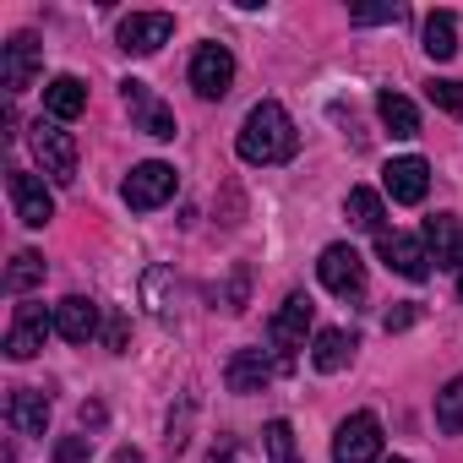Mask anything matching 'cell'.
Here are the masks:
<instances>
[{
	"instance_id": "obj_24",
	"label": "cell",
	"mask_w": 463,
	"mask_h": 463,
	"mask_svg": "<svg viewBox=\"0 0 463 463\" xmlns=\"http://www.w3.org/2000/svg\"><path fill=\"white\" fill-rule=\"evenodd\" d=\"M436 430L441 436H463V376H452L436 392Z\"/></svg>"
},
{
	"instance_id": "obj_19",
	"label": "cell",
	"mask_w": 463,
	"mask_h": 463,
	"mask_svg": "<svg viewBox=\"0 0 463 463\" xmlns=\"http://www.w3.org/2000/svg\"><path fill=\"white\" fill-rule=\"evenodd\" d=\"M44 109H50V120H77V115L88 109L82 77H55V82L44 88Z\"/></svg>"
},
{
	"instance_id": "obj_36",
	"label": "cell",
	"mask_w": 463,
	"mask_h": 463,
	"mask_svg": "<svg viewBox=\"0 0 463 463\" xmlns=\"http://www.w3.org/2000/svg\"><path fill=\"white\" fill-rule=\"evenodd\" d=\"M207 463H235V458H229V441H223V447H218V452H213Z\"/></svg>"
},
{
	"instance_id": "obj_27",
	"label": "cell",
	"mask_w": 463,
	"mask_h": 463,
	"mask_svg": "<svg viewBox=\"0 0 463 463\" xmlns=\"http://www.w3.org/2000/svg\"><path fill=\"white\" fill-rule=\"evenodd\" d=\"M425 99H430L441 115H463V82H452V77H430V82H425Z\"/></svg>"
},
{
	"instance_id": "obj_37",
	"label": "cell",
	"mask_w": 463,
	"mask_h": 463,
	"mask_svg": "<svg viewBox=\"0 0 463 463\" xmlns=\"http://www.w3.org/2000/svg\"><path fill=\"white\" fill-rule=\"evenodd\" d=\"M452 268H458V273H463V241H458V257H452Z\"/></svg>"
},
{
	"instance_id": "obj_33",
	"label": "cell",
	"mask_w": 463,
	"mask_h": 463,
	"mask_svg": "<svg viewBox=\"0 0 463 463\" xmlns=\"http://www.w3.org/2000/svg\"><path fill=\"white\" fill-rule=\"evenodd\" d=\"M126 338H131V327H126V317H109V322H104V344H109V349L120 354V349H126Z\"/></svg>"
},
{
	"instance_id": "obj_14",
	"label": "cell",
	"mask_w": 463,
	"mask_h": 463,
	"mask_svg": "<svg viewBox=\"0 0 463 463\" xmlns=\"http://www.w3.org/2000/svg\"><path fill=\"white\" fill-rule=\"evenodd\" d=\"M273 360L262 354V349H235L229 354V365H223V382H229V392H241V398H251V392H262L268 382H273Z\"/></svg>"
},
{
	"instance_id": "obj_13",
	"label": "cell",
	"mask_w": 463,
	"mask_h": 463,
	"mask_svg": "<svg viewBox=\"0 0 463 463\" xmlns=\"http://www.w3.org/2000/svg\"><path fill=\"white\" fill-rule=\"evenodd\" d=\"M120 93H126V109H131L137 131H147V137H158V142H169V137H175V115L153 99V88H147V82L126 77V82H120Z\"/></svg>"
},
{
	"instance_id": "obj_6",
	"label": "cell",
	"mask_w": 463,
	"mask_h": 463,
	"mask_svg": "<svg viewBox=\"0 0 463 463\" xmlns=\"http://www.w3.org/2000/svg\"><path fill=\"white\" fill-rule=\"evenodd\" d=\"M317 279H322V289H333L338 300H360V295H365V262H360L354 246H327L322 262H317Z\"/></svg>"
},
{
	"instance_id": "obj_12",
	"label": "cell",
	"mask_w": 463,
	"mask_h": 463,
	"mask_svg": "<svg viewBox=\"0 0 463 463\" xmlns=\"http://www.w3.org/2000/svg\"><path fill=\"white\" fill-rule=\"evenodd\" d=\"M175 33V17L169 12H131L120 23V50L126 55H158Z\"/></svg>"
},
{
	"instance_id": "obj_16",
	"label": "cell",
	"mask_w": 463,
	"mask_h": 463,
	"mask_svg": "<svg viewBox=\"0 0 463 463\" xmlns=\"http://www.w3.org/2000/svg\"><path fill=\"white\" fill-rule=\"evenodd\" d=\"M55 333H61L66 344H93V338H99V306L82 300V295H66V300L55 306Z\"/></svg>"
},
{
	"instance_id": "obj_17",
	"label": "cell",
	"mask_w": 463,
	"mask_h": 463,
	"mask_svg": "<svg viewBox=\"0 0 463 463\" xmlns=\"http://www.w3.org/2000/svg\"><path fill=\"white\" fill-rule=\"evenodd\" d=\"M6 420H12L17 436H44V425H50V398H44L39 387H12Z\"/></svg>"
},
{
	"instance_id": "obj_2",
	"label": "cell",
	"mask_w": 463,
	"mask_h": 463,
	"mask_svg": "<svg viewBox=\"0 0 463 463\" xmlns=\"http://www.w3.org/2000/svg\"><path fill=\"white\" fill-rule=\"evenodd\" d=\"M311 300L306 295H289L284 306H279V317L268 322V344H273V354H279V371H289L295 365V354L306 349V327H311Z\"/></svg>"
},
{
	"instance_id": "obj_21",
	"label": "cell",
	"mask_w": 463,
	"mask_h": 463,
	"mask_svg": "<svg viewBox=\"0 0 463 463\" xmlns=\"http://www.w3.org/2000/svg\"><path fill=\"white\" fill-rule=\"evenodd\" d=\"M376 115H382V126H387L392 137H403V142H409V137H420V109H414L403 93H392V88H387V93L376 99Z\"/></svg>"
},
{
	"instance_id": "obj_25",
	"label": "cell",
	"mask_w": 463,
	"mask_h": 463,
	"mask_svg": "<svg viewBox=\"0 0 463 463\" xmlns=\"http://www.w3.org/2000/svg\"><path fill=\"white\" fill-rule=\"evenodd\" d=\"M39 284H44V257H39V251H17L12 268H6V289H12V295H28V289H39Z\"/></svg>"
},
{
	"instance_id": "obj_10",
	"label": "cell",
	"mask_w": 463,
	"mask_h": 463,
	"mask_svg": "<svg viewBox=\"0 0 463 463\" xmlns=\"http://www.w3.org/2000/svg\"><path fill=\"white\" fill-rule=\"evenodd\" d=\"M376 251H382V262H387L398 279H409V284H425V279H430V251H425V241L382 229V235H376Z\"/></svg>"
},
{
	"instance_id": "obj_20",
	"label": "cell",
	"mask_w": 463,
	"mask_h": 463,
	"mask_svg": "<svg viewBox=\"0 0 463 463\" xmlns=\"http://www.w3.org/2000/svg\"><path fill=\"white\" fill-rule=\"evenodd\" d=\"M349 354H354V338H349L344 327H322V333H317V344H311V365H317V371H327V376H333V371H344V365H349Z\"/></svg>"
},
{
	"instance_id": "obj_26",
	"label": "cell",
	"mask_w": 463,
	"mask_h": 463,
	"mask_svg": "<svg viewBox=\"0 0 463 463\" xmlns=\"http://www.w3.org/2000/svg\"><path fill=\"white\" fill-rule=\"evenodd\" d=\"M262 452H268V463H300V452H295V430H289V420H273V425L262 430Z\"/></svg>"
},
{
	"instance_id": "obj_7",
	"label": "cell",
	"mask_w": 463,
	"mask_h": 463,
	"mask_svg": "<svg viewBox=\"0 0 463 463\" xmlns=\"http://www.w3.org/2000/svg\"><path fill=\"white\" fill-rule=\"evenodd\" d=\"M39 66H44V44L33 33H17L0 44V82H6V93H28Z\"/></svg>"
},
{
	"instance_id": "obj_1",
	"label": "cell",
	"mask_w": 463,
	"mask_h": 463,
	"mask_svg": "<svg viewBox=\"0 0 463 463\" xmlns=\"http://www.w3.org/2000/svg\"><path fill=\"white\" fill-rule=\"evenodd\" d=\"M295 147H300V131H295L289 109L273 104V99H262V104L246 115L241 137H235V153H241L246 164H262V169H268V164H289Z\"/></svg>"
},
{
	"instance_id": "obj_38",
	"label": "cell",
	"mask_w": 463,
	"mask_h": 463,
	"mask_svg": "<svg viewBox=\"0 0 463 463\" xmlns=\"http://www.w3.org/2000/svg\"><path fill=\"white\" fill-rule=\"evenodd\" d=\"M458 295H463V273H458Z\"/></svg>"
},
{
	"instance_id": "obj_22",
	"label": "cell",
	"mask_w": 463,
	"mask_h": 463,
	"mask_svg": "<svg viewBox=\"0 0 463 463\" xmlns=\"http://www.w3.org/2000/svg\"><path fill=\"white\" fill-rule=\"evenodd\" d=\"M425 55L430 61H452L458 55V17L452 12H430L425 17Z\"/></svg>"
},
{
	"instance_id": "obj_35",
	"label": "cell",
	"mask_w": 463,
	"mask_h": 463,
	"mask_svg": "<svg viewBox=\"0 0 463 463\" xmlns=\"http://www.w3.org/2000/svg\"><path fill=\"white\" fill-rule=\"evenodd\" d=\"M115 463H142V452H137V447H120V452H115Z\"/></svg>"
},
{
	"instance_id": "obj_39",
	"label": "cell",
	"mask_w": 463,
	"mask_h": 463,
	"mask_svg": "<svg viewBox=\"0 0 463 463\" xmlns=\"http://www.w3.org/2000/svg\"><path fill=\"white\" fill-rule=\"evenodd\" d=\"M387 463H409V458H387Z\"/></svg>"
},
{
	"instance_id": "obj_9",
	"label": "cell",
	"mask_w": 463,
	"mask_h": 463,
	"mask_svg": "<svg viewBox=\"0 0 463 463\" xmlns=\"http://www.w3.org/2000/svg\"><path fill=\"white\" fill-rule=\"evenodd\" d=\"M50 327H55V311H44V306H33V300H23V306L12 311V333H6V354H12V360H33V354L44 349V338H50Z\"/></svg>"
},
{
	"instance_id": "obj_8",
	"label": "cell",
	"mask_w": 463,
	"mask_h": 463,
	"mask_svg": "<svg viewBox=\"0 0 463 463\" xmlns=\"http://www.w3.org/2000/svg\"><path fill=\"white\" fill-rule=\"evenodd\" d=\"M191 88H196V99H223L235 88V55L223 44H202L191 55Z\"/></svg>"
},
{
	"instance_id": "obj_5",
	"label": "cell",
	"mask_w": 463,
	"mask_h": 463,
	"mask_svg": "<svg viewBox=\"0 0 463 463\" xmlns=\"http://www.w3.org/2000/svg\"><path fill=\"white\" fill-rule=\"evenodd\" d=\"M382 458V420L376 414H349L333 436V463H376Z\"/></svg>"
},
{
	"instance_id": "obj_31",
	"label": "cell",
	"mask_w": 463,
	"mask_h": 463,
	"mask_svg": "<svg viewBox=\"0 0 463 463\" xmlns=\"http://www.w3.org/2000/svg\"><path fill=\"white\" fill-rule=\"evenodd\" d=\"M88 452H93L88 436H66V441H55V463H82Z\"/></svg>"
},
{
	"instance_id": "obj_30",
	"label": "cell",
	"mask_w": 463,
	"mask_h": 463,
	"mask_svg": "<svg viewBox=\"0 0 463 463\" xmlns=\"http://www.w3.org/2000/svg\"><path fill=\"white\" fill-rule=\"evenodd\" d=\"M349 23H360V28H376V23H403V6H354V12H349Z\"/></svg>"
},
{
	"instance_id": "obj_32",
	"label": "cell",
	"mask_w": 463,
	"mask_h": 463,
	"mask_svg": "<svg viewBox=\"0 0 463 463\" xmlns=\"http://www.w3.org/2000/svg\"><path fill=\"white\" fill-rule=\"evenodd\" d=\"M414 322H420V306H392V311L382 317L387 333H403V327H414Z\"/></svg>"
},
{
	"instance_id": "obj_3",
	"label": "cell",
	"mask_w": 463,
	"mask_h": 463,
	"mask_svg": "<svg viewBox=\"0 0 463 463\" xmlns=\"http://www.w3.org/2000/svg\"><path fill=\"white\" fill-rule=\"evenodd\" d=\"M33 153H39V164H44V175L55 180V185H71L77 180V137L61 126V120H39L33 126Z\"/></svg>"
},
{
	"instance_id": "obj_34",
	"label": "cell",
	"mask_w": 463,
	"mask_h": 463,
	"mask_svg": "<svg viewBox=\"0 0 463 463\" xmlns=\"http://www.w3.org/2000/svg\"><path fill=\"white\" fill-rule=\"evenodd\" d=\"M82 425H104V403H82Z\"/></svg>"
},
{
	"instance_id": "obj_15",
	"label": "cell",
	"mask_w": 463,
	"mask_h": 463,
	"mask_svg": "<svg viewBox=\"0 0 463 463\" xmlns=\"http://www.w3.org/2000/svg\"><path fill=\"white\" fill-rule=\"evenodd\" d=\"M382 185H387L392 202L414 207V202H425V191H430V164H425V158H392V164L382 169Z\"/></svg>"
},
{
	"instance_id": "obj_11",
	"label": "cell",
	"mask_w": 463,
	"mask_h": 463,
	"mask_svg": "<svg viewBox=\"0 0 463 463\" xmlns=\"http://www.w3.org/2000/svg\"><path fill=\"white\" fill-rule=\"evenodd\" d=\"M6 191H12V207H17V218H23L28 229H44V223L55 218V196H50V185H44L39 175L12 169V175H6Z\"/></svg>"
},
{
	"instance_id": "obj_23",
	"label": "cell",
	"mask_w": 463,
	"mask_h": 463,
	"mask_svg": "<svg viewBox=\"0 0 463 463\" xmlns=\"http://www.w3.org/2000/svg\"><path fill=\"white\" fill-rule=\"evenodd\" d=\"M344 213H349L354 229H365V235H382V218H387V213H382V196H376L371 185H354L349 202H344Z\"/></svg>"
},
{
	"instance_id": "obj_4",
	"label": "cell",
	"mask_w": 463,
	"mask_h": 463,
	"mask_svg": "<svg viewBox=\"0 0 463 463\" xmlns=\"http://www.w3.org/2000/svg\"><path fill=\"white\" fill-rule=\"evenodd\" d=\"M175 185H180L175 164H158V158H147V164H137V169L126 175V207H137V213H153V207H164V202L175 196Z\"/></svg>"
},
{
	"instance_id": "obj_28",
	"label": "cell",
	"mask_w": 463,
	"mask_h": 463,
	"mask_svg": "<svg viewBox=\"0 0 463 463\" xmlns=\"http://www.w3.org/2000/svg\"><path fill=\"white\" fill-rule=\"evenodd\" d=\"M246 295H251V268H235V273H229V284L218 289V306L223 311H246Z\"/></svg>"
},
{
	"instance_id": "obj_18",
	"label": "cell",
	"mask_w": 463,
	"mask_h": 463,
	"mask_svg": "<svg viewBox=\"0 0 463 463\" xmlns=\"http://www.w3.org/2000/svg\"><path fill=\"white\" fill-rule=\"evenodd\" d=\"M458 241H463V229H458V218H452V213L425 218V251H430V262H436V268H452Z\"/></svg>"
},
{
	"instance_id": "obj_29",
	"label": "cell",
	"mask_w": 463,
	"mask_h": 463,
	"mask_svg": "<svg viewBox=\"0 0 463 463\" xmlns=\"http://www.w3.org/2000/svg\"><path fill=\"white\" fill-rule=\"evenodd\" d=\"M164 284H169V273H164V268H153V273H147V284H142V289H147V311H153V317H164V322H169V317H175V306H169V300H164Z\"/></svg>"
}]
</instances>
